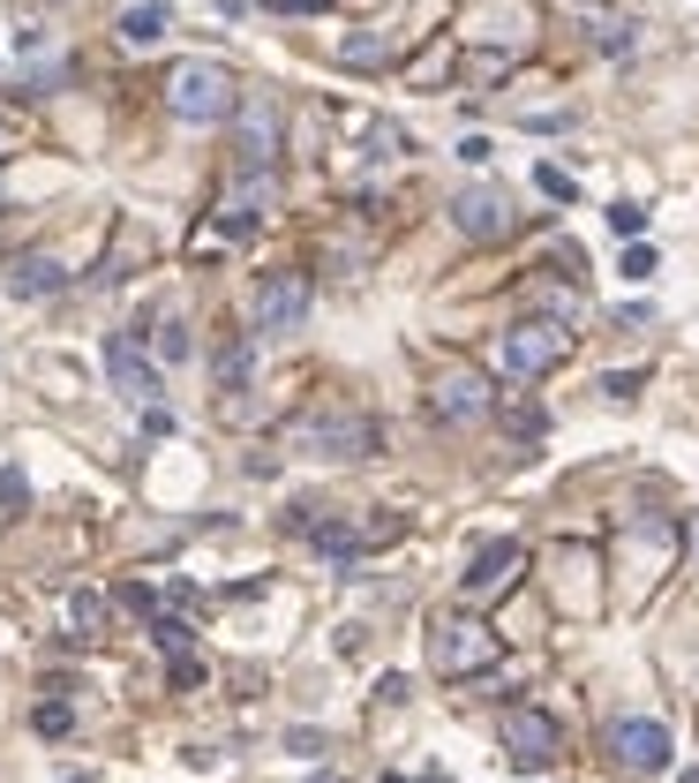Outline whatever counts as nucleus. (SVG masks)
<instances>
[{
  "label": "nucleus",
  "instance_id": "1",
  "mask_svg": "<svg viewBox=\"0 0 699 783\" xmlns=\"http://www.w3.org/2000/svg\"><path fill=\"white\" fill-rule=\"evenodd\" d=\"M234 106H241V90H234V76H226L218 61H181V68L165 76V114L189 121V129L234 121Z\"/></svg>",
  "mask_w": 699,
  "mask_h": 783
},
{
  "label": "nucleus",
  "instance_id": "2",
  "mask_svg": "<svg viewBox=\"0 0 699 783\" xmlns=\"http://www.w3.org/2000/svg\"><path fill=\"white\" fill-rule=\"evenodd\" d=\"M293 452L309 460H376V422L354 407H316L293 422Z\"/></svg>",
  "mask_w": 699,
  "mask_h": 783
},
{
  "label": "nucleus",
  "instance_id": "3",
  "mask_svg": "<svg viewBox=\"0 0 699 783\" xmlns=\"http://www.w3.org/2000/svg\"><path fill=\"white\" fill-rule=\"evenodd\" d=\"M564 354H572V332H564L557 317H527V324H512V332L496 340V369L519 377V385H535V377H549Z\"/></svg>",
  "mask_w": 699,
  "mask_h": 783
},
{
  "label": "nucleus",
  "instance_id": "4",
  "mask_svg": "<svg viewBox=\"0 0 699 783\" xmlns=\"http://www.w3.org/2000/svg\"><path fill=\"white\" fill-rule=\"evenodd\" d=\"M429 663L444 671V678H482L496 663V633L482 618H437V633H429Z\"/></svg>",
  "mask_w": 699,
  "mask_h": 783
},
{
  "label": "nucleus",
  "instance_id": "5",
  "mask_svg": "<svg viewBox=\"0 0 699 783\" xmlns=\"http://www.w3.org/2000/svg\"><path fill=\"white\" fill-rule=\"evenodd\" d=\"M564 753V723L549 716V708H512L504 716V761L519 769V776H535Z\"/></svg>",
  "mask_w": 699,
  "mask_h": 783
},
{
  "label": "nucleus",
  "instance_id": "6",
  "mask_svg": "<svg viewBox=\"0 0 699 783\" xmlns=\"http://www.w3.org/2000/svg\"><path fill=\"white\" fill-rule=\"evenodd\" d=\"M610 761H617L624 776H662L669 769V723H655V716L610 723Z\"/></svg>",
  "mask_w": 699,
  "mask_h": 783
},
{
  "label": "nucleus",
  "instance_id": "7",
  "mask_svg": "<svg viewBox=\"0 0 699 783\" xmlns=\"http://www.w3.org/2000/svg\"><path fill=\"white\" fill-rule=\"evenodd\" d=\"M106 377H114V392H121L128 407H159V362L143 354V340L136 332H114L106 340Z\"/></svg>",
  "mask_w": 699,
  "mask_h": 783
},
{
  "label": "nucleus",
  "instance_id": "8",
  "mask_svg": "<svg viewBox=\"0 0 699 783\" xmlns=\"http://www.w3.org/2000/svg\"><path fill=\"white\" fill-rule=\"evenodd\" d=\"M234 121H241L234 167H241V174H271V159H279V106H271V98H241Z\"/></svg>",
  "mask_w": 699,
  "mask_h": 783
},
{
  "label": "nucleus",
  "instance_id": "9",
  "mask_svg": "<svg viewBox=\"0 0 699 783\" xmlns=\"http://www.w3.org/2000/svg\"><path fill=\"white\" fill-rule=\"evenodd\" d=\"M452 226H459V242H504V234L519 226V212H512L504 189H466L452 204Z\"/></svg>",
  "mask_w": 699,
  "mask_h": 783
},
{
  "label": "nucleus",
  "instance_id": "10",
  "mask_svg": "<svg viewBox=\"0 0 699 783\" xmlns=\"http://www.w3.org/2000/svg\"><path fill=\"white\" fill-rule=\"evenodd\" d=\"M301 317H309V279L301 271H271L256 287V332H301Z\"/></svg>",
  "mask_w": 699,
  "mask_h": 783
},
{
  "label": "nucleus",
  "instance_id": "11",
  "mask_svg": "<svg viewBox=\"0 0 699 783\" xmlns=\"http://www.w3.org/2000/svg\"><path fill=\"white\" fill-rule=\"evenodd\" d=\"M496 399H490V377L482 369H444L437 377V392H429V415L437 422H482Z\"/></svg>",
  "mask_w": 699,
  "mask_h": 783
},
{
  "label": "nucleus",
  "instance_id": "12",
  "mask_svg": "<svg viewBox=\"0 0 699 783\" xmlns=\"http://www.w3.org/2000/svg\"><path fill=\"white\" fill-rule=\"evenodd\" d=\"M519 566H527V550H519L512 535H496V543H482V550H474V566L459 572V588H466V596H496V588H504Z\"/></svg>",
  "mask_w": 699,
  "mask_h": 783
},
{
  "label": "nucleus",
  "instance_id": "13",
  "mask_svg": "<svg viewBox=\"0 0 699 783\" xmlns=\"http://www.w3.org/2000/svg\"><path fill=\"white\" fill-rule=\"evenodd\" d=\"M61 287H68V271L53 257H15L8 264V294H15V302H45V294H61Z\"/></svg>",
  "mask_w": 699,
  "mask_h": 783
},
{
  "label": "nucleus",
  "instance_id": "14",
  "mask_svg": "<svg viewBox=\"0 0 699 783\" xmlns=\"http://www.w3.org/2000/svg\"><path fill=\"white\" fill-rule=\"evenodd\" d=\"M114 31H121V45H159L173 31V0H128Z\"/></svg>",
  "mask_w": 699,
  "mask_h": 783
},
{
  "label": "nucleus",
  "instance_id": "15",
  "mask_svg": "<svg viewBox=\"0 0 699 783\" xmlns=\"http://www.w3.org/2000/svg\"><path fill=\"white\" fill-rule=\"evenodd\" d=\"M248 369H256V340L241 332V340H226V347H218V385L241 392V385H248Z\"/></svg>",
  "mask_w": 699,
  "mask_h": 783
},
{
  "label": "nucleus",
  "instance_id": "16",
  "mask_svg": "<svg viewBox=\"0 0 699 783\" xmlns=\"http://www.w3.org/2000/svg\"><path fill=\"white\" fill-rule=\"evenodd\" d=\"M384 61H391V39H384V31H362V39L338 45V68H384Z\"/></svg>",
  "mask_w": 699,
  "mask_h": 783
},
{
  "label": "nucleus",
  "instance_id": "17",
  "mask_svg": "<svg viewBox=\"0 0 699 783\" xmlns=\"http://www.w3.org/2000/svg\"><path fill=\"white\" fill-rule=\"evenodd\" d=\"M151 641H159L165 655H189V641H196V633H189V618H173V610H151Z\"/></svg>",
  "mask_w": 699,
  "mask_h": 783
},
{
  "label": "nucleus",
  "instance_id": "18",
  "mask_svg": "<svg viewBox=\"0 0 699 783\" xmlns=\"http://www.w3.org/2000/svg\"><path fill=\"white\" fill-rule=\"evenodd\" d=\"M68 618H76V633H98V625H106V596H98V588H76V596H68Z\"/></svg>",
  "mask_w": 699,
  "mask_h": 783
},
{
  "label": "nucleus",
  "instance_id": "19",
  "mask_svg": "<svg viewBox=\"0 0 699 783\" xmlns=\"http://www.w3.org/2000/svg\"><path fill=\"white\" fill-rule=\"evenodd\" d=\"M31 723H39V739H68V731H76V708H68V700H39Z\"/></svg>",
  "mask_w": 699,
  "mask_h": 783
},
{
  "label": "nucleus",
  "instance_id": "20",
  "mask_svg": "<svg viewBox=\"0 0 699 783\" xmlns=\"http://www.w3.org/2000/svg\"><path fill=\"white\" fill-rule=\"evenodd\" d=\"M535 189L549 196V204H579V181L564 174V167H535Z\"/></svg>",
  "mask_w": 699,
  "mask_h": 783
},
{
  "label": "nucleus",
  "instance_id": "21",
  "mask_svg": "<svg viewBox=\"0 0 699 783\" xmlns=\"http://www.w3.org/2000/svg\"><path fill=\"white\" fill-rule=\"evenodd\" d=\"M639 385H647V369H610V377H602V392H610V399H639Z\"/></svg>",
  "mask_w": 699,
  "mask_h": 783
},
{
  "label": "nucleus",
  "instance_id": "22",
  "mask_svg": "<svg viewBox=\"0 0 699 783\" xmlns=\"http://www.w3.org/2000/svg\"><path fill=\"white\" fill-rule=\"evenodd\" d=\"M602 53H610V61H624V53H632V45H639V31H632V23H602Z\"/></svg>",
  "mask_w": 699,
  "mask_h": 783
},
{
  "label": "nucleus",
  "instance_id": "23",
  "mask_svg": "<svg viewBox=\"0 0 699 783\" xmlns=\"http://www.w3.org/2000/svg\"><path fill=\"white\" fill-rule=\"evenodd\" d=\"M655 271H662V257L647 249V242H632V249H624V279H655Z\"/></svg>",
  "mask_w": 699,
  "mask_h": 783
},
{
  "label": "nucleus",
  "instance_id": "24",
  "mask_svg": "<svg viewBox=\"0 0 699 783\" xmlns=\"http://www.w3.org/2000/svg\"><path fill=\"white\" fill-rule=\"evenodd\" d=\"M165 678H173V694H196V686H204V663H196V655H173Z\"/></svg>",
  "mask_w": 699,
  "mask_h": 783
},
{
  "label": "nucleus",
  "instance_id": "25",
  "mask_svg": "<svg viewBox=\"0 0 699 783\" xmlns=\"http://www.w3.org/2000/svg\"><path fill=\"white\" fill-rule=\"evenodd\" d=\"M121 610L151 618V610H159V588H151V580H128V588H121Z\"/></svg>",
  "mask_w": 699,
  "mask_h": 783
},
{
  "label": "nucleus",
  "instance_id": "26",
  "mask_svg": "<svg viewBox=\"0 0 699 783\" xmlns=\"http://www.w3.org/2000/svg\"><path fill=\"white\" fill-rule=\"evenodd\" d=\"M610 226H617L624 242H639V234H647V212H639V204H610Z\"/></svg>",
  "mask_w": 699,
  "mask_h": 783
},
{
  "label": "nucleus",
  "instance_id": "27",
  "mask_svg": "<svg viewBox=\"0 0 699 783\" xmlns=\"http://www.w3.org/2000/svg\"><path fill=\"white\" fill-rule=\"evenodd\" d=\"M159 362H189V324H159Z\"/></svg>",
  "mask_w": 699,
  "mask_h": 783
},
{
  "label": "nucleus",
  "instance_id": "28",
  "mask_svg": "<svg viewBox=\"0 0 699 783\" xmlns=\"http://www.w3.org/2000/svg\"><path fill=\"white\" fill-rule=\"evenodd\" d=\"M504 422H512V430H519V437H541V430H549V415H541V407H512Z\"/></svg>",
  "mask_w": 699,
  "mask_h": 783
},
{
  "label": "nucleus",
  "instance_id": "29",
  "mask_svg": "<svg viewBox=\"0 0 699 783\" xmlns=\"http://www.w3.org/2000/svg\"><path fill=\"white\" fill-rule=\"evenodd\" d=\"M0 497H8V505H15V513H23V505H31V482L15 475V468H8V475H0Z\"/></svg>",
  "mask_w": 699,
  "mask_h": 783
},
{
  "label": "nucleus",
  "instance_id": "30",
  "mask_svg": "<svg viewBox=\"0 0 699 783\" xmlns=\"http://www.w3.org/2000/svg\"><path fill=\"white\" fill-rule=\"evenodd\" d=\"M264 8H271V15H324L331 0H264Z\"/></svg>",
  "mask_w": 699,
  "mask_h": 783
},
{
  "label": "nucleus",
  "instance_id": "31",
  "mask_svg": "<svg viewBox=\"0 0 699 783\" xmlns=\"http://www.w3.org/2000/svg\"><path fill=\"white\" fill-rule=\"evenodd\" d=\"M384 783H413V776H384ZM421 783H444V776H421Z\"/></svg>",
  "mask_w": 699,
  "mask_h": 783
},
{
  "label": "nucleus",
  "instance_id": "32",
  "mask_svg": "<svg viewBox=\"0 0 699 783\" xmlns=\"http://www.w3.org/2000/svg\"><path fill=\"white\" fill-rule=\"evenodd\" d=\"M677 783H699V769H685V776H677Z\"/></svg>",
  "mask_w": 699,
  "mask_h": 783
},
{
  "label": "nucleus",
  "instance_id": "33",
  "mask_svg": "<svg viewBox=\"0 0 699 783\" xmlns=\"http://www.w3.org/2000/svg\"><path fill=\"white\" fill-rule=\"evenodd\" d=\"M309 783H346V776H309Z\"/></svg>",
  "mask_w": 699,
  "mask_h": 783
},
{
  "label": "nucleus",
  "instance_id": "34",
  "mask_svg": "<svg viewBox=\"0 0 699 783\" xmlns=\"http://www.w3.org/2000/svg\"><path fill=\"white\" fill-rule=\"evenodd\" d=\"M68 783H98V776H68Z\"/></svg>",
  "mask_w": 699,
  "mask_h": 783
}]
</instances>
